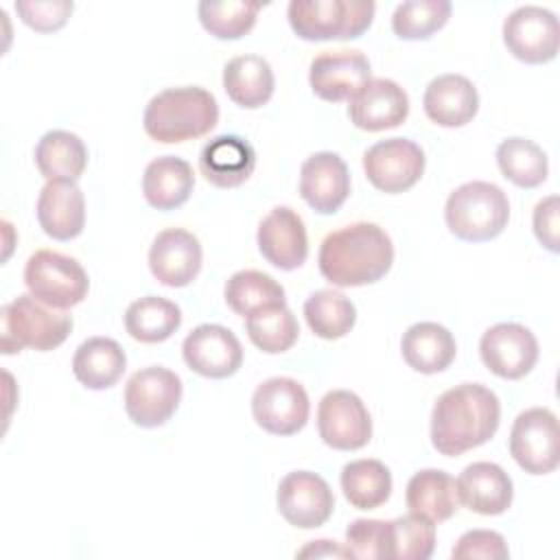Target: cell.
<instances>
[{
    "label": "cell",
    "instance_id": "obj_37",
    "mask_svg": "<svg viewBox=\"0 0 560 560\" xmlns=\"http://www.w3.org/2000/svg\"><path fill=\"white\" fill-rule=\"evenodd\" d=\"M245 328H247L249 341L267 354L287 352L298 341V335H300L298 319L287 308V304L265 306L247 315Z\"/></svg>",
    "mask_w": 560,
    "mask_h": 560
},
{
    "label": "cell",
    "instance_id": "obj_26",
    "mask_svg": "<svg viewBox=\"0 0 560 560\" xmlns=\"http://www.w3.org/2000/svg\"><path fill=\"white\" fill-rule=\"evenodd\" d=\"M400 350L411 370L420 374H438L453 363L457 343L446 326L438 322H418L402 335Z\"/></svg>",
    "mask_w": 560,
    "mask_h": 560
},
{
    "label": "cell",
    "instance_id": "obj_10",
    "mask_svg": "<svg viewBox=\"0 0 560 560\" xmlns=\"http://www.w3.org/2000/svg\"><path fill=\"white\" fill-rule=\"evenodd\" d=\"M311 402L306 389L289 376L262 381L252 396V416L260 429L273 435H293L304 429Z\"/></svg>",
    "mask_w": 560,
    "mask_h": 560
},
{
    "label": "cell",
    "instance_id": "obj_2",
    "mask_svg": "<svg viewBox=\"0 0 560 560\" xmlns=\"http://www.w3.org/2000/svg\"><path fill=\"white\" fill-rule=\"evenodd\" d=\"M319 271L335 287H365L378 282L394 262L389 234L368 221L330 232L319 247Z\"/></svg>",
    "mask_w": 560,
    "mask_h": 560
},
{
    "label": "cell",
    "instance_id": "obj_12",
    "mask_svg": "<svg viewBox=\"0 0 560 560\" xmlns=\"http://www.w3.org/2000/svg\"><path fill=\"white\" fill-rule=\"evenodd\" d=\"M363 171L381 192H405L424 173V153L409 138H387L363 153Z\"/></svg>",
    "mask_w": 560,
    "mask_h": 560
},
{
    "label": "cell",
    "instance_id": "obj_22",
    "mask_svg": "<svg viewBox=\"0 0 560 560\" xmlns=\"http://www.w3.org/2000/svg\"><path fill=\"white\" fill-rule=\"evenodd\" d=\"M455 486L459 501L477 514L497 516L512 505L514 486L499 464L472 462L459 472Z\"/></svg>",
    "mask_w": 560,
    "mask_h": 560
},
{
    "label": "cell",
    "instance_id": "obj_17",
    "mask_svg": "<svg viewBox=\"0 0 560 560\" xmlns=\"http://www.w3.org/2000/svg\"><path fill=\"white\" fill-rule=\"evenodd\" d=\"M361 50H324L311 61L308 83L315 96L328 103L350 101L372 77Z\"/></svg>",
    "mask_w": 560,
    "mask_h": 560
},
{
    "label": "cell",
    "instance_id": "obj_34",
    "mask_svg": "<svg viewBox=\"0 0 560 560\" xmlns=\"http://www.w3.org/2000/svg\"><path fill=\"white\" fill-rule=\"evenodd\" d=\"M497 164L505 179L518 188H536L547 179L549 164L545 151L521 136L505 138L497 147Z\"/></svg>",
    "mask_w": 560,
    "mask_h": 560
},
{
    "label": "cell",
    "instance_id": "obj_5",
    "mask_svg": "<svg viewBox=\"0 0 560 560\" xmlns=\"http://www.w3.org/2000/svg\"><path fill=\"white\" fill-rule=\"evenodd\" d=\"M2 319V352L15 354L24 348L48 352L61 346L70 330L72 317L59 308L46 306L28 295H18L0 311Z\"/></svg>",
    "mask_w": 560,
    "mask_h": 560
},
{
    "label": "cell",
    "instance_id": "obj_6",
    "mask_svg": "<svg viewBox=\"0 0 560 560\" xmlns=\"http://www.w3.org/2000/svg\"><path fill=\"white\" fill-rule=\"evenodd\" d=\"M374 9L372 0H291L287 18L306 42L357 39L370 28Z\"/></svg>",
    "mask_w": 560,
    "mask_h": 560
},
{
    "label": "cell",
    "instance_id": "obj_27",
    "mask_svg": "<svg viewBox=\"0 0 560 560\" xmlns=\"http://www.w3.org/2000/svg\"><path fill=\"white\" fill-rule=\"evenodd\" d=\"M192 166L177 155H162L147 164L142 175V195L158 210H175L184 206L192 192Z\"/></svg>",
    "mask_w": 560,
    "mask_h": 560
},
{
    "label": "cell",
    "instance_id": "obj_21",
    "mask_svg": "<svg viewBox=\"0 0 560 560\" xmlns=\"http://www.w3.org/2000/svg\"><path fill=\"white\" fill-rule=\"evenodd\" d=\"M348 103L350 122L363 131H385L409 116V96L392 79H370Z\"/></svg>",
    "mask_w": 560,
    "mask_h": 560
},
{
    "label": "cell",
    "instance_id": "obj_42",
    "mask_svg": "<svg viewBox=\"0 0 560 560\" xmlns=\"http://www.w3.org/2000/svg\"><path fill=\"white\" fill-rule=\"evenodd\" d=\"M74 4L68 0H20L15 2V11L20 20L39 33H52L61 28Z\"/></svg>",
    "mask_w": 560,
    "mask_h": 560
},
{
    "label": "cell",
    "instance_id": "obj_30",
    "mask_svg": "<svg viewBox=\"0 0 560 560\" xmlns=\"http://www.w3.org/2000/svg\"><path fill=\"white\" fill-rule=\"evenodd\" d=\"M35 164L48 182H77L88 166V149L77 133L52 129L39 138Z\"/></svg>",
    "mask_w": 560,
    "mask_h": 560
},
{
    "label": "cell",
    "instance_id": "obj_32",
    "mask_svg": "<svg viewBox=\"0 0 560 560\" xmlns=\"http://www.w3.org/2000/svg\"><path fill=\"white\" fill-rule=\"evenodd\" d=\"M182 324V311L175 302L160 295H144L125 311V330L142 343L166 341Z\"/></svg>",
    "mask_w": 560,
    "mask_h": 560
},
{
    "label": "cell",
    "instance_id": "obj_24",
    "mask_svg": "<svg viewBox=\"0 0 560 560\" xmlns=\"http://www.w3.org/2000/svg\"><path fill=\"white\" fill-rule=\"evenodd\" d=\"M424 114L440 127H464L479 109V94L464 74L446 72L435 77L422 96Z\"/></svg>",
    "mask_w": 560,
    "mask_h": 560
},
{
    "label": "cell",
    "instance_id": "obj_23",
    "mask_svg": "<svg viewBox=\"0 0 560 560\" xmlns=\"http://www.w3.org/2000/svg\"><path fill=\"white\" fill-rule=\"evenodd\" d=\"M37 221L55 241L77 238L85 225V197L77 182H46L37 197Z\"/></svg>",
    "mask_w": 560,
    "mask_h": 560
},
{
    "label": "cell",
    "instance_id": "obj_1",
    "mask_svg": "<svg viewBox=\"0 0 560 560\" xmlns=\"http://www.w3.org/2000/svg\"><path fill=\"white\" fill-rule=\"evenodd\" d=\"M501 402L481 383L446 389L431 411V444L446 457H457L486 444L499 429Z\"/></svg>",
    "mask_w": 560,
    "mask_h": 560
},
{
    "label": "cell",
    "instance_id": "obj_7",
    "mask_svg": "<svg viewBox=\"0 0 560 560\" xmlns=\"http://www.w3.org/2000/svg\"><path fill=\"white\" fill-rule=\"evenodd\" d=\"M24 284L35 300L59 311L81 304L90 289V280L81 262L52 249H37L28 256Z\"/></svg>",
    "mask_w": 560,
    "mask_h": 560
},
{
    "label": "cell",
    "instance_id": "obj_31",
    "mask_svg": "<svg viewBox=\"0 0 560 560\" xmlns=\"http://www.w3.org/2000/svg\"><path fill=\"white\" fill-rule=\"evenodd\" d=\"M405 501L409 512L422 514L433 523L448 521L459 505L455 479L438 468L418 470L407 483Z\"/></svg>",
    "mask_w": 560,
    "mask_h": 560
},
{
    "label": "cell",
    "instance_id": "obj_20",
    "mask_svg": "<svg viewBox=\"0 0 560 560\" xmlns=\"http://www.w3.org/2000/svg\"><path fill=\"white\" fill-rule=\"evenodd\" d=\"M300 195L319 214H335L350 195L346 162L332 151L308 155L300 168Z\"/></svg>",
    "mask_w": 560,
    "mask_h": 560
},
{
    "label": "cell",
    "instance_id": "obj_13",
    "mask_svg": "<svg viewBox=\"0 0 560 560\" xmlns=\"http://www.w3.org/2000/svg\"><path fill=\"white\" fill-rule=\"evenodd\" d=\"M558 37V18L542 7H518L503 22V42L508 50L525 63H547L556 59Z\"/></svg>",
    "mask_w": 560,
    "mask_h": 560
},
{
    "label": "cell",
    "instance_id": "obj_3",
    "mask_svg": "<svg viewBox=\"0 0 560 560\" xmlns=\"http://www.w3.org/2000/svg\"><path fill=\"white\" fill-rule=\"evenodd\" d=\"M219 122L217 98L199 88H168L155 94L144 109V131L151 140L175 144L210 133Z\"/></svg>",
    "mask_w": 560,
    "mask_h": 560
},
{
    "label": "cell",
    "instance_id": "obj_44",
    "mask_svg": "<svg viewBox=\"0 0 560 560\" xmlns=\"http://www.w3.org/2000/svg\"><path fill=\"white\" fill-rule=\"evenodd\" d=\"M558 197L549 195L545 199H540L534 208V234L540 241V245L545 249H549L551 254H558L560 245H558Z\"/></svg>",
    "mask_w": 560,
    "mask_h": 560
},
{
    "label": "cell",
    "instance_id": "obj_45",
    "mask_svg": "<svg viewBox=\"0 0 560 560\" xmlns=\"http://www.w3.org/2000/svg\"><path fill=\"white\" fill-rule=\"evenodd\" d=\"M298 556L306 558V556H315V558H322V556H337V558H350L346 547L337 545L335 540H313L311 545H306Z\"/></svg>",
    "mask_w": 560,
    "mask_h": 560
},
{
    "label": "cell",
    "instance_id": "obj_18",
    "mask_svg": "<svg viewBox=\"0 0 560 560\" xmlns=\"http://www.w3.org/2000/svg\"><path fill=\"white\" fill-rule=\"evenodd\" d=\"M258 249L267 262L293 271L308 256V236L302 217L289 206H276L258 225Z\"/></svg>",
    "mask_w": 560,
    "mask_h": 560
},
{
    "label": "cell",
    "instance_id": "obj_19",
    "mask_svg": "<svg viewBox=\"0 0 560 560\" xmlns=\"http://www.w3.org/2000/svg\"><path fill=\"white\" fill-rule=\"evenodd\" d=\"M149 269L166 287H188L201 269L199 238L182 228L162 230L151 243Z\"/></svg>",
    "mask_w": 560,
    "mask_h": 560
},
{
    "label": "cell",
    "instance_id": "obj_16",
    "mask_svg": "<svg viewBox=\"0 0 560 560\" xmlns=\"http://www.w3.org/2000/svg\"><path fill=\"white\" fill-rule=\"evenodd\" d=\"M182 354L186 365L206 378H228L236 374L243 363L238 337L221 324L192 328L182 343Z\"/></svg>",
    "mask_w": 560,
    "mask_h": 560
},
{
    "label": "cell",
    "instance_id": "obj_28",
    "mask_svg": "<svg viewBox=\"0 0 560 560\" xmlns=\"http://www.w3.org/2000/svg\"><path fill=\"white\" fill-rule=\"evenodd\" d=\"M273 70L260 55L234 57L223 68V90L238 107H262L273 96Z\"/></svg>",
    "mask_w": 560,
    "mask_h": 560
},
{
    "label": "cell",
    "instance_id": "obj_25",
    "mask_svg": "<svg viewBox=\"0 0 560 560\" xmlns=\"http://www.w3.org/2000/svg\"><path fill=\"white\" fill-rule=\"evenodd\" d=\"M256 168L254 147L241 136H217L199 153V171L217 188L245 184Z\"/></svg>",
    "mask_w": 560,
    "mask_h": 560
},
{
    "label": "cell",
    "instance_id": "obj_9",
    "mask_svg": "<svg viewBox=\"0 0 560 560\" xmlns=\"http://www.w3.org/2000/svg\"><path fill=\"white\" fill-rule=\"evenodd\" d=\"M558 418L547 407H532L516 416L510 431V455L529 475H547L560 462Z\"/></svg>",
    "mask_w": 560,
    "mask_h": 560
},
{
    "label": "cell",
    "instance_id": "obj_35",
    "mask_svg": "<svg viewBox=\"0 0 560 560\" xmlns=\"http://www.w3.org/2000/svg\"><path fill=\"white\" fill-rule=\"evenodd\" d=\"M223 295H225V304L236 315H243V317H247L265 306L287 304L282 284L276 278H271L269 273H262L256 269H243V271L232 273L225 282Z\"/></svg>",
    "mask_w": 560,
    "mask_h": 560
},
{
    "label": "cell",
    "instance_id": "obj_33",
    "mask_svg": "<svg viewBox=\"0 0 560 560\" xmlns=\"http://www.w3.org/2000/svg\"><path fill=\"white\" fill-rule=\"evenodd\" d=\"M341 490L357 510H374L392 494V472L378 459H354L341 468Z\"/></svg>",
    "mask_w": 560,
    "mask_h": 560
},
{
    "label": "cell",
    "instance_id": "obj_39",
    "mask_svg": "<svg viewBox=\"0 0 560 560\" xmlns=\"http://www.w3.org/2000/svg\"><path fill=\"white\" fill-rule=\"evenodd\" d=\"M435 549V525L431 518L409 512L387 521V558L427 560Z\"/></svg>",
    "mask_w": 560,
    "mask_h": 560
},
{
    "label": "cell",
    "instance_id": "obj_38",
    "mask_svg": "<svg viewBox=\"0 0 560 560\" xmlns=\"http://www.w3.org/2000/svg\"><path fill=\"white\" fill-rule=\"evenodd\" d=\"M260 9V2L247 0H201L197 15L201 26L217 39H238L254 28Z\"/></svg>",
    "mask_w": 560,
    "mask_h": 560
},
{
    "label": "cell",
    "instance_id": "obj_14",
    "mask_svg": "<svg viewBox=\"0 0 560 560\" xmlns=\"http://www.w3.org/2000/svg\"><path fill=\"white\" fill-rule=\"evenodd\" d=\"M276 503L282 518L300 529H313L324 525L335 510V497L330 486L324 477L311 470L289 472L278 483Z\"/></svg>",
    "mask_w": 560,
    "mask_h": 560
},
{
    "label": "cell",
    "instance_id": "obj_4",
    "mask_svg": "<svg viewBox=\"0 0 560 560\" xmlns=\"http://www.w3.org/2000/svg\"><path fill=\"white\" fill-rule=\"evenodd\" d=\"M451 234L462 241L483 243L497 238L510 219L508 195L490 182H466L457 186L444 206Z\"/></svg>",
    "mask_w": 560,
    "mask_h": 560
},
{
    "label": "cell",
    "instance_id": "obj_15",
    "mask_svg": "<svg viewBox=\"0 0 560 560\" xmlns=\"http://www.w3.org/2000/svg\"><path fill=\"white\" fill-rule=\"evenodd\" d=\"M483 365L508 381H518L538 361V341L529 328L514 322L490 326L479 341Z\"/></svg>",
    "mask_w": 560,
    "mask_h": 560
},
{
    "label": "cell",
    "instance_id": "obj_40",
    "mask_svg": "<svg viewBox=\"0 0 560 560\" xmlns=\"http://www.w3.org/2000/svg\"><path fill=\"white\" fill-rule=\"evenodd\" d=\"M448 0H409L400 2L392 15V31L400 39H429L451 18Z\"/></svg>",
    "mask_w": 560,
    "mask_h": 560
},
{
    "label": "cell",
    "instance_id": "obj_29",
    "mask_svg": "<svg viewBox=\"0 0 560 560\" xmlns=\"http://www.w3.org/2000/svg\"><path fill=\"white\" fill-rule=\"evenodd\" d=\"M125 368V350L109 337L85 339L72 357V372L77 381L88 389H107L116 385Z\"/></svg>",
    "mask_w": 560,
    "mask_h": 560
},
{
    "label": "cell",
    "instance_id": "obj_43",
    "mask_svg": "<svg viewBox=\"0 0 560 560\" xmlns=\"http://www.w3.org/2000/svg\"><path fill=\"white\" fill-rule=\"evenodd\" d=\"M451 556L455 560H466V558H486V560H503L510 556L508 542L499 532L492 529H468L464 532Z\"/></svg>",
    "mask_w": 560,
    "mask_h": 560
},
{
    "label": "cell",
    "instance_id": "obj_8",
    "mask_svg": "<svg viewBox=\"0 0 560 560\" xmlns=\"http://www.w3.org/2000/svg\"><path fill=\"white\" fill-rule=\"evenodd\" d=\"M179 400L182 378L164 365L133 372L125 385V411L142 429L162 427L177 411Z\"/></svg>",
    "mask_w": 560,
    "mask_h": 560
},
{
    "label": "cell",
    "instance_id": "obj_11",
    "mask_svg": "<svg viewBox=\"0 0 560 560\" xmlns=\"http://www.w3.org/2000/svg\"><path fill=\"white\" fill-rule=\"evenodd\" d=\"M317 431L326 446L357 451L372 438V418L354 392L332 389L317 405Z\"/></svg>",
    "mask_w": 560,
    "mask_h": 560
},
{
    "label": "cell",
    "instance_id": "obj_36",
    "mask_svg": "<svg viewBox=\"0 0 560 560\" xmlns=\"http://www.w3.org/2000/svg\"><path fill=\"white\" fill-rule=\"evenodd\" d=\"M304 317L317 337L332 341L346 337L352 330L357 322V308L343 293L335 289H319L304 302Z\"/></svg>",
    "mask_w": 560,
    "mask_h": 560
},
{
    "label": "cell",
    "instance_id": "obj_41",
    "mask_svg": "<svg viewBox=\"0 0 560 560\" xmlns=\"http://www.w3.org/2000/svg\"><path fill=\"white\" fill-rule=\"evenodd\" d=\"M346 551L357 560L387 558V521L357 518L346 529Z\"/></svg>",
    "mask_w": 560,
    "mask_h": 560
}]
</instances>
